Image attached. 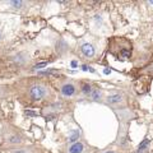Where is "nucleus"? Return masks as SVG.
I'll return each mask as SVG.
<instances>
[{
	"instance_id": "1",
	"label": "nucleus",
	"mask_w": 153,
	"mask_h": 153,
	"mask_svg": "<svg viewBox=\"0 0 153 153\" xmlns=\"http://www.w3.org/2000/svg\"><path fill=\"white\" fill-rule=\"evenodd\" d=\"M3 143L8 149L26 146V137L10 124H4L3 126Z\"/></svg>"
},
{
	"instance_id": "2",
	"label": "nucleus",
	"mask_w": 153,
	"mask_h": 153,
	"mask_svg": "<svg viewBox=\"0 0 153 153\" xmlns=\"http://www.w3.org/2000/svg\"><path fill=\"white\" fill-rule=\"evenodd\" d=\"M28 98L35 102H41L51 97V89L46 83L42 82H33L27 88Z\"/></svg>"
},
{
	"instance_id": "3",
	"label": "nucleus",
	"mask_w": 153,
	"mask_h": 153,
	"mask_svg": "<svg viewBox=\"0 0 153 153\" xmlns=\"http://www.w3.org/2000/svg\"><path fill=\"white\" fill-rule=\"evenodd\" d=\"M60 96L65 100H73L79 96V83L73 79L65 78L59 83Z\"/></svg>"
},
{
	"instance_id": "4",
	"label": "nucleus",
	"mask_w": 153,
	"mask_h": 153,
	"mask_svg": "<svg viewBox=\"0 0 153 153\" xmlns=\"http://www.w3.org/2000/svg\"><path fill=\"white\" fill-rule=\"evenodd\" d=\"M79 54L83 57L84 60H93L96 56V47L93 46V44L87 41H80L79 46H78Z\"/></svg>"
},
{
	"instance_id": "5",
	"label": "nucleus",
	"mask_w": 153,
	"mask_h": 153,
	"mask_svg": "<svg viewBox=\"0 0 153 153\" xmlns=\"http://www.w3.org/2000/svg\"><path fill=\"white\" fill-rule=\"evenodd\" d=\"M105 102L111 105V106H120V105H124V102H125V97L120 92H112L105 97Z\"/></svg>"
},
{
	"instance_id": "6",
	"label": "nucleus",
	"mask_w": 153,
	"mask_h": 153,
	"mask_svg": "<svg viewBox=\"0 0 153 153\" xmlns=\"http://www.w3.org/2000/svg\"><path fill=\"white\" fill-rule=\"evenodd\" d=\"M87 144L83 140H78L73 144H68L66 147V153H84L87 151Z\"/></svg>"
},
{
	"instance_id": "7",
	"label": "nucleus",
	"mask_w": 153,
	"mask_h": 153,
	"mask_svg": "<svg viewBox=\"0 0 153 153\" xmlns=\"http://www.w3.org/2000/svg\"><path fill=\"white\" fill-rule=\"evenodd\" d=\"M30 61V56L27 52H18L13 56V63L17 65H25Z\"/></svg>"
},
{
	"instance_id": "8",
	"label": "nucleus",
	"mask_w": 153,
	"mask_h": 153,
	"mask_svg": "<svg viewBox=\"0 0 153 153\" xmlns=\"http://www.w3.org/2000/svg\"><path fill=\"white\" fill-rule=\"evenodd\" d=\"M92 89H93V84L91 82H82V83H79V94L84 96V97H89Z\"/></svg>"
},
{
	"instance_id": "9",
	"label": "nucleus",
	"mask_w": 153,
	"mask_h": 153,
	"mask_svg": "<svg viewBox=\"0 0 153 153\" xmlns=\"http://www.w3.org/2000/svg\"><path fill=\"white\" fill-rule=\"evenodd\" d=\"M80 135H82V133H80L79 129H73V130H70L69 134L66 135V142H68V144H73V143L80 140Z\"/></svg>"
},
{
	"instance_id": "10",
	"label": "nucleus",
	"mask_w": 153,
	"mask_h": 153,
	"mask_svg": "<svg viewBox=\"0 0 153 153\" xmlns=\"http://www.w3.org/2000/svg\"><path fill=\"white\" fill-rule=\"evenodd\" d=\"M27 1H23V0H10L8 1V7L13 9V10H22L27 7Z\"/></svg>"
},
{
	"instance_id": "11",
	"label": "nucleus",
	"mask_w": 153,
	"mask_h": 153,
	"mask_svg": "<svg viewBox=\"0 0 153 153\" xmlns=\"http://www.w3.org/2000/svg\"><path fill=\"white\" fill-rule=\"evenodd\" d=\"M105 97L103 96V91L98 87H93L92 92L89 94V98L92 100V101H102V98Z\"/></svg>"
},
{
	"instance_id": "12",
	"label": "nucleus",
	"mask_w": 153,
	"mask_h": 153,
	"mask_svg": "<svg viewBox=\"0 0 153 153\" xmlns=\"http://www.w3.org/2000/svg\"><path fill=\"white\" fill-rule=\"evenodd\" d=\"M7 153H35V148L30 146H22L13 148V149H8Z\"/></svg>"
},
{
	"instance_id": "13",
	"label": "nucleus",
	"mask_w": 153,
	"mask_h": 153,
	"mask_svg": "<svg viewBox=\"0 0 153 153\" xmlns=\"http://www.w3.org/2000/svg\"><path fill=\"white\" fill-rule=\"evenodd\" d=\"M148 146H149V140L146 139L140 143V146L138 147L137 153H148Z\"/></svg>"
},
{
	"instance_id": "14",
	"label": "nucleus",
	"mask_w": 153,
	"mask_h": 153,
	"mask_svg": "<svg viewBox=\"0 0 153 153\" xmlns=\"http://www.w3.org/2000/svg\"><path fill=\"white\" fill-rule=\"evenodd\" d=\"M102 153H121L120 151H116V149H107V151H105Z\"/></svg>"
},
{
	"instance_id": "15",
	"label": "nucleus",
	"mask_w": 153,
	"mask_h": 153,
	"mask_svg": "<svg viewBox=\"0 0 153 153\" xmlns=\"http://www.w3.org/2000/svg\"><path fill=\"white\" fill-rule=\"evenodd\" d=\"M147 71H153V65H151V66H149V68H148V69H147Z\"/></svg>"
},
{
	"instance_id": "16",
	"label": "nucleus",
	"mask_w": 153,
	"mask_h": 153,
	"mask_svg": "<svg viewBox=\"0 0 153 153\" xmlns=\"http://www.w3.org/2000/svg\"><path fill=\"white\" fill-rule=\"evenodd\" d=\"M1 37H3V33H1V31H0V42H1Z\"/></svg>"
},
{
	"instance_id": "17",
	"label": "nucleus",
	"mask_w": 153,
	"mask_h": 153,
	"mask_svg": "<svg viewBox=\"0 0 153 153\" xmlns=\"http://www.w3.org/2000/svg\"><path fill=\"white\" fill-rule=\"evenodd\" d=\"M148 4H151V5H153V0H151V1H148Z\"/></svg>"
}]
</instances>
